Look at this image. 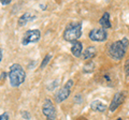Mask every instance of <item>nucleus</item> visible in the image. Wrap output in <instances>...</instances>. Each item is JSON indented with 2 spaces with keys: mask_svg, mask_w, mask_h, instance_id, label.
Here are the masks:
<instances>
[{
  "mask_svg": "<svg viewBox=\"0 0 129 120\" xmlns=\"http://www.w3.org/2000/svg\"><path fill=\"white\" fill-rule=\"evenodd\" d=\"M128 44H129V40L126 37L123 38L122 40H119V41L112 43L108 50L110 57L114 60L123 59V57L125 56V54H126V50L128 48Z\"/></svg>",
  "mask_w": 129,
  "mask_h": 120,
  "instance_id": "obj_1",
  "label": "nucleus"
},
{
  "mask_svg": "<svg viewBox=\"0 0 129 120\" xmlns=\"http://www.w3.org/2000/svg\"><path fill=\"white\" fill-rule=\"evenodd\" d=\"M26 78V73L22 66H19L18 63H14L10 67L9 71V79H10V85L12 87H18L25 82Z\"/></svg>",
  "mask_w": 129,
  "mask_h": 120,
  "instance_id": "obj_2",
  "label": "nucleus"
},
{
  "mask_svg": "<svg viewBox=\"0 0 129 120\" xmlns=\"http://www.w3.org/2000/svg\"><path fill=\"white\" fill-rule=\"evenodd\" d=\"M82 37V23L69 24L63 31V39L68 42H74Z\"/></svg>",
  "mask_w": 129,
  "mask_h": 120,
  "instance_id": "obj_3",
  "label": "nucleus"
},
{
  "mask_svg": "<svg viewBox=\"0 0 129 120\" xmlns=\"http://www.w3.org/2000/svg\"><path fill=\"white\" fill-rule=\"evenodd\" d=\"M40 39H41V31L39 29H30L24 33L22 39V44L24 46H26L28 44L39 42Z\"/></svg>",
  "mask_w": 129,
  "mask_h": 120,
  "instance_id": "obj_4",
  "label": "nucleus"
},
{
  "mask_svg": "<svg viewBox=\"0 0 129 120\" xmlns=\"http://www.w3.org/2000/svg\"><path fill=\"white\" fill-rule=\"evenodd\" d=\"M72 86H73V81H72V79H69V81L66 83V85L60 88L55 95L56 103H61L62 101L68 99V97H69L70 93H71V87Z\"/></svg>",
  "mask_w": 129,
  "mask_h": 120,
  "instance_id": "obj_5",
  "label": "nucleus"
},
{
  "mask_svg": "<svg viewBox=\"0 0 129 120\" xmlns=\"http://www.w3.org/2000/svg\"><path fill=\"white\" fill-rule=\"evenodd\" d=\"M42 113L47 120H55L56 119L57 113H56V108H55L53 102H52V100L46 99L45 101H44L43 106H42Z\"/></svg>",
  "mask_w": 129,
  "mask_h": 120,
  "instance_id": "obj_6",
  "label": "nucleus"
},
{
  "mask_svg": "<svg viewBox=\"0 0 129 120\" xmlns=\"http://www.w3.org/2000/svg\"><path fill=\"white\" fill-rule=\"evenodd\" d=\"M88 37L91 41L95 42H104L108 39V31L103 28H94L90 30Z\"/></svg>",
  "mask_w": 129,
  "mask_h": 120,
  "instance_id": "obj_7",
  "label": "nucleus"
},
{
  "mask_svg": "<svg viewBox=\"0 0 129 120\" xmlns=\"http://www.w3.org/2000/svg\"><path fill=\"white\" fill-rule=\"evenodd\" d=\"M125 99H126V95H125V93L122 92V91L116 93L114 97H113L112 101H111V104H110V107H109L110 111H115L123 104V102L125 101Z\"/></svg>",
  "mask_w": 129,
  "mask_h": 120,
  "instance_id": "obj_8",
  "label": "nucleus"
},
{
  "mask_svg": "<svg viewBox=\"0 0 129 120\" xmlns=\"http://www.w3.org/2000/svg\"><path fill=\"white\" fill-rule=\"evenodd\" d=\"M83 44L79 42V41H74L72 42V46H71V54L74 57H81L83 53Z\"/></svg>",
  "mask_w": 129,
  "mask_h": 120,
  "instance_id": "obj_9",
  "label": "nucleus"
},
{
  "mask_svg": "<svg viewBox=\"0 0 129 120\" xmlns=\"http://www.w3.org/2000/svg\"><path fill=\"white\" fill-rule=\"evenodd\" d=\"M99 24H100V26H101V28H103V29H106V30L110 29L112 27V24L110 21V13H109V12H104L102 17L100 18Z\"/></svg>",
  "mask_w": 129,
  "mask_h": 120,
  "instance_id": "obj_10",
  "label": "nucleus"
},
{
  "mask_svg": "<svg viewBox=\"0 0 129 120\" xmlns=\"http://www.w3.org/2000/svg\"><path fill=\"white\" fill-rule=\"evenodd\" d=\"M90 108L94 111H98V113H103L104 110L107 109V105L104 104L102 101H99V100H95L90 103Z\"/></svg>",
  "mask_w": 129,
  "mask_h": 120,
  "instance_id": "obj_11",
  "label": "nucleus"
},
{
  "mask_svg": "<svg viewBox=\"0 0 129 120\" xmlns=\"http://www.w3.org/2000/svg\"><path fill=\"white\" fill-rule=\"evenodd\" d=\"M35 18H36L35 15H32L31 13H29V12H27V13H24L22 16L18 18V26H21V27L25 26L28 22L34 21Z\"/></svg>",
  "mask_w": 129,
  "mask_h": 120,
  "instance_id": "obj_12",
  "label": "nucleus"
},
{
  "mask_svg": "<svg viewBox=\"0 0 129 120\" xmlns=\"http://www.w3.org/2000/svg\"><path fill=\"white\" fill-rule=\"evenodd\" d=\"M96 53H97V49L95 48L94 46H89L87 47L82 53V58L84 60H87V59H91L92 57H95L96 56Z\"/></svg>",
  "mask_w": 129,
  "mask_h": 120,
  "instance_id": "obj_13",
  "label": "nucleus"
},
{
  "mask_svg": "<svg viewBox=\"0 0 129 120\" xmlns=\"http://www.w3.org/2000/svg\"><path fill=\"white\" fill-rule=\"evenodd\" d=\"M95 69V63L90 61V62H87L85 66L83 68V72L84 73H89V72H92Z\"/></svg>",
  "mask_w": 129,
  "mask_h": 120,
  "instance_id": "obj_14",
  "label": "nucleus"
},
{
  "mask_svg": "<svg viewBox=\"0 0 129 120\" xmlns=\"http://www.w3.org/2000/svg\"><path fill=\"white\" fill-rule=\"evenodd\" d=\"M51 58H52V55H51V54L46 55L45 57H44V59H43V61H42V63H41V66H40V68H41V69H44V68L46 67V65H47V63L50 62Z\"/></svg>",
  "mask_w": 129,
  "mask_h": 120,
  "instance_id": "obj_15",
  "label": "nucleus"
},
{
  "mask_svg": "<svg viewBox=\"0 0 129 120\" xmlns=\"http://www.w3.org/2000/svg\"><path fill=\"white\" fill-rule=\"evenodd\" d=\"M124 70H125V74H126L127 76H128V75H129V59L126 60V62H125Z\"/></svg>",
  "mask_w": 129,
  "mask_h": 120,
  "instance_id": "obj_16",
  "label": "nucleus"
},
{
  "mask_svg": "<svg viewBox=\"0 0 129 120\" xmlns=\"http://www.w3.org/2000/svg\"><path fill=\"white\" fill-rule=\"evenodd\" d=\"M0 120H9V115H8V113H3L2 115H0Z\"/></svg>",
  "mask_w": 129,
  "mask_h": 120,
  "instance_id": "obj_17",
  "label": "nucleus"
},
{
  "mask_svg": "<svg viewBox=\"0 0 129 120\" xmlns=\"http://www.w3.org/2000/svg\"><path fill=\"white\" fill-rule=\"evenodd\" d=\"M22 116H23V117L25 118V119H30V115L28 114V111H23Z\"/></svg>",
  "mask_w": 129,
  "mask_h": 120,
  "instance_id": "obj_18",
  "label": "nucleus"
},
{
  "mask_svg": "<svg viewBox=\"0 0 129 120\" xmlns=\"http://www.w3.org/2000/svg\"><path fill=\"white\" fill-rule=\"evenodd\" d=\"M10 3H11V0H1V5H3V6L10 5Z\"/></svg>",
  "mask_w": 129,
  "mask_h": 120,
  "instance_id": "obj_19",
  "label": "nucleus"
},
{
  "mask_svg": "<svg viewBox=\"0 0 129 120\" xmlns=\"http://www.w3.org/2000/svg\"><path fill=\"white\" fill-rule=\"evenodd\" d=\"M1 60H2V50L0 49V62H1Z\"/></svg>",
  "mask_w": 129,
  "mask_h": 120,
  "instance_id": "obj_20",
  "label": "nucleus"
},
{
  "mask_svg": "<svg viewBox=\"0 0 129 120\" xmlns=\"http://www.w3.org/2000/svg\"><path fill=\"white\" fill-rule=\"evenodd\" d=\"M116 120H123L122 118H118V119H116Z\"/></svg>",
  "mask_w": 129,
  "mask_h": 120,
  "instance_id": "obj_21",
  "label": "nucleus"
}]
</instances>
